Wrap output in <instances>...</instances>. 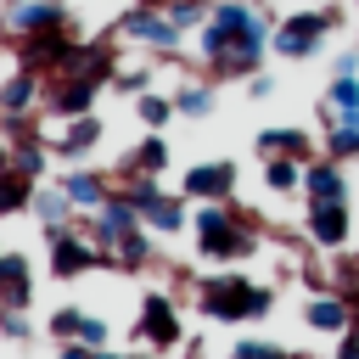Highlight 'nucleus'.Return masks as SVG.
I'll return each instance as SVG.
<instances>
[{
    "instance_id": "obj_1",
    "label": "nucleus",
    "mask_w": 359,
    "mask_h": 359,
    "mask_svg": "<svg viewBox=\"0 0 359 359\" xmlns=\"http://www.w3.org/2000/svg\"><path fill=\"white\" fill-rule=\"evenodd\" d=\"M196 45L213 79H252L269 50V11L247 0H213V17L202 22Z\"/></svg>"
},
{
    "instance_id": "obj_2",
    "label": "nucleus",
    "mask_w": 359,
    "mask_h": 359,
    "mask_svg": "<svg viewBox=\"0 0 359 359\" xmlns=\"http://www.w3.org/2000/svg\"><path fill=\"white\" fill-rule=\"evenodd\" d=\"M191 230H196V252L213 264H241L258 247V219L230 208V202H196Z\"/></svg>"
},
{
    "instance_id": "obj_3",
    "label": "nucleus",
    "mask_w": 359,
    "mask_h": 359,
    "mask_svg": "<svg viewBox=\"0 0 359 359\" xmlns=\"http://www.w3.org/2000/svg\"><path fill=\"white\" fill-rule=\"evenodd\" d=\"M196 309H202L208 320H224V325H236V320H264V314L275 309V292L258 286V280H247V275H236V269H219V275L196 280Z\"/></svg>"
},
{
    "instance_id": "obj_4",
    "label": "nucleus",
    "mask_w": 359,
    "mask_h": 359,
    "mask_svg": "<svg viewBox=\"0 0 359 359\" xmlns=\"http://www.w3.org/2000/svg\"><path fill=\"white\" fill-rule=\"evenodd\" d=\"M11 50H17V67H28V73H73L79 67V56H84V39H79V28L73 22H56V28H34V34H11Z\"/></svg>"
},
{
    "instance_id": "obj_5",
    "label": "nucleus",
    "mask_w": 359,
    "mask_h": 359,
    "mask_svg": "<svg viewBox=\"0 0 359 359\" xmlns=\"http://www.w3.org/2000/svg\"><path fill=\"white\" fill-rule=\"evenodd\" d=\"M331 34V17H325V6H314V11H292L275 34H269V50L275 56H286V62H303V56H314L320 50V39Z\"/></svg>"
},
{
    "instance_id": "obj_6",
    "label": "nucleus",
    "mask_w": 359,
    "mask_h": 359,
    "mask_svg": "<svg viewBox=\"0 0 359 359\" xmlns=\"http://www.w3.org/2000/svg\"><path fill=\"white\" fill-rule=\"evenodd\" d=\"M135 230H146V224H140V208H135V202L112 185V196L90 213V241H95L101 252H112V247H118L123 236H135Z\"/></svg>"
},
{
    "instance_id": "obj_7",
    "label": "nucleus",
    "mask_w": 359,
    "mask_h": 359,
    "mask_svg": "<svg viewBox=\"0 0 359 359\" xmlns=\"http://www.w3.org/2000/svg\"><path fill=\"white\" fill-rule=\"evenodd\" d=\"M90 269H107V252L90 236H79V230H56L50 236V275L56 280H79Z\"/></svg>"
},
{
    "instance_id": "obj_8",
    "label": "nucleus",
    "mask_w": 359,
    "mask_h": 359,
    "mask_svg": "<svg viewBox=\"0 0 359 359\" xmlns=\"http://www.w3.org/2000/svg\"><path fill=\"white\" fill-rule=\"evenodd\" d=\"M135 337L146 342V348H157V353H168V348H180V309H174V297H163V292H146L140 297V320H135Z\"/></svg>"
},
{
    "instance_id": "obj_9",
    "label": "nucleus",
    "mask_w": 359,
    "mask_h": 359,
    "mask_svg": "<svg viewBox=\"0 0 359 359\" xmlns=\"http://www.w3.org/2000/svg\"><path fill=\"white\" fill-rule=\"evenodd\" d=\"M0 129H6V146H11V168H22V174H34V180H45V157H50V140L28 123V118H11V112H0Z\"/></svg>"
},
{
    "instance_id": "obj_10",
    "label": "nucleus",
    "mask_w": 359,
    "mask_h": 359,
    "mask_svg": "<svg viewBox=\"0 0 359 359\" xmlns=\"http://www.w3.org/2000/svg\"><path fill=\"white\" fill-rule=\"evenodd\" d=\"M95 95H101V79H90V73H56L45 84V107L56 118H84L95 107Z\"/></svg>"
},
{
    "instance_id": "obj_11",
    "label": "nucleus",
    "mask_w": 359,
    "mask_h": 359,
    "mask_svg": "<svg viewBox=\"0 0 359 359\" xmlns=\"http://www.w3.org/2000/svg\"><path fill=\"white\" fill-rule=\"evenodd\" d=\"M118 34L151 45V50H174V45H180V28H174L168 11H157V6H129V11L118 17Z\"/></svg>"
},
{
    "instance_id": "obj_12",
    "label": "nucleus",
    "mask_w": 359,
    "mask_h": 359,
    "mask_svg": "<svg viewBox=\"0 0 359 359\" xmlns=\"http://www.w3.org/2000/svg\"><path fill=\"white\" fill-rule=\"evenodd\" d=\"M230 191H236V163H230V157L196 163V168L185 174V185H180L185 202H230Z\"/></svg>"
},
{
    "instance_id": "obj_13",
    "label": "nucleus",
    "mask_w": 359,
    "mask_h": 359,
    "mask_svg": "<svg viewBox=\"0 0 359 359\" xmlns=\"http://www.w3.org/2000/svg\"><path fill=\"white\" fill-rule=\"evenodd\" d=\"M309 241L314 247H325V252H342L348 247V224H353V213H348V202H309Z\"/></svg>"
},
{
    "instance_id": "obj_14",
    "label": "nucleus",
    "mask_w": 359,
    "mask_h": 359,
    "mask_svg": "<svg viewBox=\"0 0 359 359\" xmlns=\"http://www.w3.org/2000/svg\"><path fill=\"white\" fill-rule=\"evenodd\" d=\"M56 22H73L67 0H11V11H6V34H34V28H56Z\"/></svg>"
},
{
    "instance_id": "obj_15",
    "label": "nucleus",
    "mask_w": 359,
    "mask_h": 359,
    "mask_svg": "<svg viewBox=\"0 0 359 359\" xmlns=\"http://www.w3.org/2000/svg\"><path fill=\"white\" fill-rule=\"evenodd\" d=\"M303 196L309 202H348V174L337 157H314L303 168Z\"/></svg>"
},
{
    "instance_id": "obj_16",
    "label": "nucleus",
    "mask_w": 359,
    "mask_h": 359,
    "mask_svg": "<svg viewBox=\"0 0 359 359\" xmlns=\"http://www.w3.org/2000/svg\"><path fill=\"white\" fill-rule=\"evenodd\" d=\"M303 320H309L320 337H348V331H353V303L337 297V292H320V297H309Z\"/></svg>"
},
{
    "instance_id": "obj_17",
    "label": "nucleus",
    "mask_w": 359,
    "mask_h": 359,
    "mask_svg": "<svg viewBox=\"0 0 359 359\" xmlns=\"http://www.w3.org/2000/svg\"><path fill=\"white\" fill-rule=\"evenodd\" d=\"M56 185H62V191H67V202H73V208H84V213H95V208L112 196V180H107V174H95V168H67Z\"/></svg>"
},
{
    "instance_id": "obj_18",
    "label": "nucleus",
    "mask_w": 359,
    "mask_h": 359,
    "mask_svg": "<svg viewBox=\"0 0 359 359\" xmlns=\"http://www.w3.org/2000/svg\"><path fill=\"white\" fill-rule=\"evenodd\" d=\"M95 146H101V118H95V112L67 118V129H62V135H50V151H56V157H67V163H73V157H84V151H95Z\"/></svg>"
},
{
    "instance_id": "obj_19",
    "label": "nucleus",
    "mask_w": 359,
    "mask_h": 359,
    "mask_svg": "<svg viewBox=\"0 0 359 359\" xmlns=\"http://www.w3.org/2000/svg\"><path fill=\"white\" fill-rule=\"evenodd\" d=\"M39 73H28V67H17L11 79H0V112H11V118H28L34 107H39Z\"/></svg>"
},
{
    "instance_id": "obj_20",
    "label": "nucleus",
    "mask_w": 359,
    "mask_h": 359,
    "mask_svg": "<svg viewBox=\"0 0 359 359\" xmlns=\"http://www.w3.org/2000/svg\"><path fill=\"white\" fill-rule=\"evenodd\" d=\"M28 297H34L28 258H22V252H6V258H0V309H28Z\"/></svg>"
},
{
    "instance_id": "obj_21",
    "label": "nucleus",
    "mask_w": 359,
    "mask_h": 359,
    "mask_svg": "<svg viewBox=\"0 0 359 359\" xmlns=\"http://www.w3.org/2000/svg\"><path fill=\"white\" fill-rule=\"evenodd\" d=\"M258 151H264V157H297L303 168L320 157V151H314V135H303V129H264V135H258Z\"/></svg>"
},
{
    "instance_id": "obj_22",
    "label": "nucleus",
    "mask_w": 359,
    "mask_h": 359,
    "mask_svg": "<svg viewBox=\"0 0 359 359\" xmlns=\"http://www.w3.org/2000/svg\"><path fill=\"white\" fill-rule=\"evenodd\" d=\"M34 191H39L34 174H22V168H0V219L28 213V208H34Z\"/></svg>"
},
{
    "instance_id": "obj_23",
    "label": "nucleus",
    "mask_w": 359,
    "mask_h": 359,
    "mask_svg": "<svg viewBox=\"0 0 359 359\" xmlns=\"http://www.w3.org/2000/svg\"><path fill=\"white\" fill-rule=\"evenodd\" d=\"M140 224L146 230H157V236H174V230H185L191 219H185V196H174V191H163L146 213H140Z\"/></svg>"
},
{
    "instance_id": "obj_24",
    "label": "nucleus",
    "mask_w": 359,
    "mask_h": 359,
    "mask_svg": "<svg viewBox=\"0 0 359 359\" xmlns=\"http://www.w3.org/2000/svg\"><path fill=\"white\" fill-rule=\"evenodd\" d=\"M28 213L45 224V236H56V230L67 224L73 202H67V191H62V185H45V191H34V208H28Z\"/></svg>"
},
{
    "instance_id": "obj_25",
    "label": "nucleus",
    "mask_w": 359,
    "mask_h": 359,
    "mask_svg": "<svg viewBox=\"0 0 359 359\" xmlns=\"http://www.w3.org/2000/svg\"><path fill=\"white\" fill-rule=\"evenodd\" d=\"M325 157H337V163L359 157V112H337V123L325 135Z\"/></svg>"
},
{
    "instance_id": "obj_26",
    "label": "nucleus",
    "mask_w": 359,
    "mask_h": 359,
    "mask_svg": "<svg viewBox=\"0 0 359 359\" xmlns=\"http://www.w3.org/2000/svg\"><path fill=\"white\" fill-rule=\"evenodd\" d=\"M163 168H168V140L163 135H146L123 163V174H163Z\"/></svg>"
},
{
    "instance_id": "obj_27",
    "label": "nucleus",
    "mask_w": 359,
    "mask_h": 359,
    "mask_svg": "<svg viewBox=\"0 0 359 359\" xmlns=\"http://www.w3.org/2000/svg\"><path fill=\"white\" fill-rule=\"evenodd\" d=\"M264 185H269L275 196L303 191V163H297V157H264Z\"/></svg>"
},
{
    "instance_id": "obj_28",
    "label": "nucleus",
    "mask_w": 359,
    "mask_h": 359,
    "mask_svg": "<svg viewBox=\"0 0 359 359\" xmlns=\"http://www.w3.org/2000/svg\"><path fill=\"white\" fill-rule=\"evenodd\" d=\"M135 118H140L146 129H163V123L174 118V95H157V90H140V95H135Z\"/></svg>"
},
{
    "instance_id": "obj_29",
    "label": "nucleus",
    "mask_w": 359,
    "mask_h": 359,
    "mask_svg": "<svg viewBox=\"0 0 359 359\" xmlns=\"http://www.w3.org/2000/svg\"><path fill=\"white\" fill-rule=\"evenodd\" d=\"M163 11H168V22L185 34V28H202V22L213 17V0H168Z\"/></svg>"
},
{
    "instance_id": "obj_30",
    "label": "nucleus",
    "mask_w": 359,
    "mask_h": 359,
    "mask_svg": "<svg viewBox=\"0 0 359 359\" xmlns=\"http://www.w3.org/2000/svg\"><path fill=\"white\" fill-rule=\"evenodd\" d=\"M325 107H331V112H359V73H331Z\"/></svg>"
},
{
    "instance_id": "obj_31",
    "label": "nucleus",
    "mask_w": 359,
    "mask_h": 359,
    "mask_svg": "<svg viewBox=\"0 0 359 359\" xmlns=\"http://www.w3.org/2000/svg\"><path fill=\"white\" fill-rule=\"evenodd\" d=\"M174 112H180V118H208V112H213V90H202V84L180 90V95H174Z\"/></svg>"
},
{
    "instance_id": "obj_32",
    "label": "nucleus",
    "mask_w": 359,
    "mask_h": 359,
    "mask_svg": "<svg viewBox=\"0 0 359 359\" xmlns=\"http://www.w3.org/2000/svg\"><path fill=\"white\" fill-rule=\"evenodd\" d=\"M331 269H337V275H331V292L348 297V303H359V258H337Z\"/></svg>"
},
{
    "instance_id": "obj_33",
    "label": "nucleus",
    "mask_w": 359,
    "mask_h": 359,
    "mask_svg": "<svg viewBox=\"0 0 359 359\" xmlns=\"http://www.w3.org/2000/svg\"><path fill=\"white\" fill-rule=\"evenodd\" d=\"M79 325H84V309H73V303L50 314V337H56V342H73V337H79Z\"/></svg>"
},
{
    "instance_id": "obj_34",
    "label": "nucleus",
    "mask_w": 359,
    "mask_h": 359,
    "mask_svg": "<svg viewBox=\"0 0 359 359\" xmlns=\"http://www.w3.org/2000/svg\"><path fill=\"white\" fill-rule=\"evenodd\" d=\"M230 359H297V353H286V348H275V342H236Z\"/></svg>"
},
{
    "instance_id": "obj_35",
    "label": "nucleus",
    "mask_w": 359,
    "mask_h": 359,
    "mask_svg": "<svg viewBox=\"0 0 359 359\" xmlns=\"http://www.w3.org/2000/svg\"><path fill=\"white\" fill-rule=\"evenodd\" d=\"M107 337H112V331H107V320H95V314H84V325H79V337H73V342H90V348H107Z\"/></svg>"
},
{
    "instance_id": "obj_36",
    "label": "nucleus",
    "mask_w": 359,
    "mask_h": 359,
    "mask_svg": "<svg viewBox=\"0 0 359 359\" xmlns=\"http://www.w3.org/2000/svg\"><path fill=\"white\" fill-rule=\"evenodd\" d=\"M0 337L28 342V320H22V309H0Z\"/></svg>"
},
{
    "instance_id": "obj_37",
    "label": "nucleus",
    "mask_w": 359,
    "mask_h": 359,
    "mask_svg": "<svg viewBox=\"0 0 359 359\" xmlns=\"http://www.w3.org/2000/svg\"><path fill=\"white\" fill-rule=\"evenodd\" d=\"M56 359H95V348H90V342H62Z\"/></svg>"
},
{
    "instance_id": "obj_38",
    "label": "nucleus",
    "mask_w": 359,
    "mask_h": 359,
    "mask_svg": "<svg viewBox=\"0 0 359 359\" xmlns=\"http://www.w3.org/2000/svg\"><path fill=\"white\" fill-rule=\"evenodd\" d=\"M337 359H359V337H353V331L337 337Z\"/></svg>"
},
{
    "instance_id": "obj_39",
    "label": "nucleus",
    "mask_w": 359,
    "mask_h": 359,
    "mask_svg": "<svg viewBox=\"0 0 359 359\" xmlns=\"http://www.w3.org/2000/svg\"><path fill=\"white\" fill-rule=\"evenodd\" d=\"M247 95H275V84H269L264 73H252V79H247Z\"/></svg>"
},
{
    "instance_id": "obj_40",
    "label": "nucleus",
    "mask_w": 359,
    "mask_h": 359,
    "mask_svg": "<svg viewBox=\"0 0 359 359\" xmlns=\"http://www.w3.org/2000/svg\"><path fill=\"white\" fill-rule=\"evenodd\" d=\"M337 73H359V50H342L337 56Z\"/></svg>"
},
{
    "instance_id": "obj_41",
    "label": "nucleus",
    "mask_w": 359,
    "mask_h": 359,
    "mask_svg": "<svg viewBox=\"0 0 359 359\" xmlns=\"http://www.w3.org/2000/svg\"><path fill=\"white\" fill-rule=\"evenodd\" d=\"M0 168H11V146H6V135H0Z\"/></svg>"
},
{
    "instance_id": "obj_42",
    "label": "nucleus",
    "mask_w": 359,
    "mask_h": 359,
    "mask_svg": "<svg viewBox=\"0 0 359 359\" xmlns=\"http://www.w3.org/2000/svg\"><path fill=\"white\" fill-rule=\"evenodd\" d=\"M95 359H123V353H107V348H95Z\"/></svg>"
},
{
    "instance_id": "obj_43",
    "label": "nucleus",
    "mask_w": 359,
    "mask_h": 359,
    "mask_svg": "<svg viewBox=\"0 0 359 359\" xmlns=\"http://www.w3.org/2000/svg\"><path fill=\"white\" fill-rule=\"evenodd\" d=\"M135 6H157V11H163V6H168V0H135Z\"/></svg>"
},
{
    "instance_id": "obj_44",
    "label": "nucleus",
    "mask_w": 359,
    "mask_h": 359,
    "mask_svg": "<svg viewBox=\"0 0 359 359\" xmlns=\"http://www.w3.org/2000/svg\"><path fill=\"white\" fill-rule=\"evenodd\" d=\"M123 359H157V353H123Z\"/></svg>"
},
{
    "instance_id": "obj_45",
    "label": "nucleus",
    "mask_w": 359,
    "mask_h": 359,
    "mask_svg": "<svg viewBox=\"0 0 359 359\" xmlns=\"http://www.w3.org/2000/svg\"><path fill=\"white\" fill-rule=\"evenodd\" d=\"M353 337H359V314H353Z\"/></svg>"
},
{
    "instance_id": "obj_46",
    "label": "nucleus",
    "mask_w": 359,
    "mask_h": 359,
    "mask_svg": "<svg viewBox=\"0 0 359 359\" xmlns=\"http://www.w3.org/2000/svg\"><path fill=\"white\" fill-rule=\"evenodd\" d=\"M297 359H314V353H297Z\"/></svg>"
},
{
    "instance_id": "obj_47",
    "label": "nucleus",
    "mask_w": 359,
    "mask_h": 359,
    "mask_svg": "<svg viewBox=\"0 0 359 359\" xmlns=\"http://www.w3.org/2000/svg\"><path fill=\"white\" fill-rule=\"evenodd\" d=\"M0 258H6V252H0Z\"/></svg>"
}]
</instances>
